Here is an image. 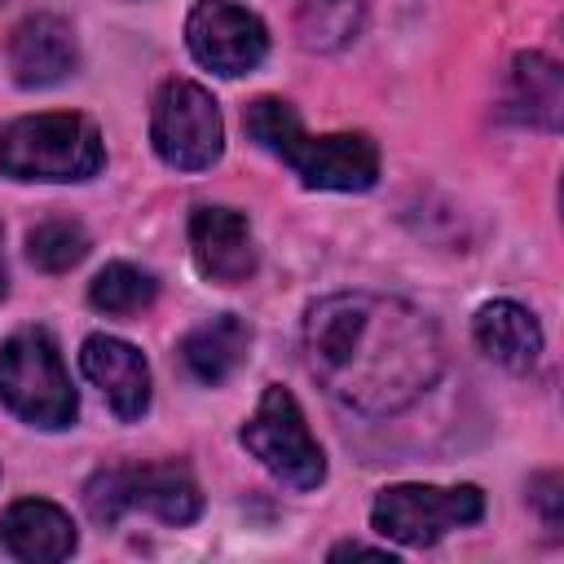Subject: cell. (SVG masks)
Segmentation results:
<instances>
[{
    "mask_svg": "<svg viewBox=\"0 0 564 564\" xmlns=\"http://www.w3.org/2000/svg\"><path fill=\"white\" fill-rule=\"evenodd\" d=\"M84 507L93 516V524L110 529L119 524V516L128 511V494H123V467H101L88 485H84Z\"/></svg>",
    "mask_w": 564,
    "mask_h": 564,
    "instance_id": "20",
    "label": "cell"
},
{
    "mask_svg": "<svg viewBox=\"0 0 564 564\" xmlns=\"http://www.w3.org/2000/svg\"><path fill=\"white\" fill-rule=\"evenodd\" d=\"M101 163V132L84 115H26L0 132V176L9 181H88Z\"/></svg>",
    "mask_w": 564,
    "mask_h": 564,
    "instance_id": "3",
    "label": "cell"
},
{
    "mask_svg": "<svg viewBox=\"0 0 564 564\" xmlns=\"http://www.w3.org/2000/svg\"><path fill=\"white\" fill-rule=\"evenodd\" d=\"M189 256L207 282L238 286L256 273L251 225L234 207H194L189 216Z\"/></svg>",
    "mask_w": 564,
    "mask_h": 564,
    "instance_id": "9",
    "label": "cell"
},
{
    "mask_svg": "<svg viewBox=\"0 0 564 564\" xmlns=\"http://www.w3.org/2000/svg\"><path fill=\"white\" fill-rule=\"evenodd\" d=\"M4 291H9V282H4V260H0V300H4Z\"/></svg>",
    "mask_w": 564,
    "mask_h": 564,
    "instance_id": "23",
    "label": "cell"
},
{
    "mask_svg": "<svg viewBox=\"0 0 564 564\" xmlns=\"http://www.w3.org/2000/svg\"><path fill=\"white\" fill-rule=\"evenodd\" d=\"M26 256L44 273H66L88 256V234H84L79 220L53 216V220H44V225H35L26 234Z\"/></svg>",
    "mask_w": 564,
    "mask_h": 564,
    "instance_id": "19",
    "label": "cell"
},
{
    "mask_svg": "<svg viewBox=\"0 0 564 564\" xmlns=\"http://www.w3.org/2000/svg\"><path fill=\"white\" fill-rule=\"evenodd\" d=\"M247 137L282 159L308 189H370L379 176V145L366 132H326L308 137L291 101L282 97H256L242 110Z\"/></svg>",
    "mask_w": 564,
    "mask_h": 564,
    "instance_id": "2",
    "label": "cell"
},
{
    "mask_svg": "<svg viewBox=\"0 0 564 564\" xmlns=\"http://www.w3.org/2000/svg\"><path fill=\"white\" fill-rule=\"evenodd\" d=\"M185 44L198 66L234 79L264 62L269 31L251 9H242L234 0H198L185 18Z\"/></svg>",
    "mask_w": 564,
    "mask_h": 564,
    "instance_id": "8",
    "label": "cell"
},
{
    "mask_svg": "<svg viewBox=\"0 0 564 564\" xmlns=\"http://www.w3.org/2000/svg\"><path fill=\"white\" fill-rule=\"evenodd\" d=\"M330 560H388L392 564V551L388 546H366V542H339V546H330Z\"/></svg>",
    "mask_w": 564,
    "mask_h": 564,
    "instance_id": "22",
    "label": "cell"
},
{
    "mask_svg": "<svg viewBox=\"0 0 564 564\" xmlns=\"http://www.w3.org/2000/svg\"><path fill=\"white\" fill-rule=\"evenodd\" d=\"M485 516V494L476 485H392L375 498L370 524L375 533L401 546H432L449 529L476 524Z\"/></svg>",
    "mask_w": 564,
    "mask_h": 564,
    "instance_id": "7",
    "label": "cell"
},
{
    "mask_svg": "<svg viewBox=\"0 0 564 564\" xmlns=\"http://www.w3.org/2000/svg\"><path fill=\"white\" fill-rule=\"evenodd\" d=\"M79 370L101 388V397L123 423H137L150 410V366L128 339L88 335L79 348Z\"/></svg>",
    "mask_w": 564,
    "mask_h": 564,
    "instance_id": "10",
    "label": "cell"
},
{
    "mask_svg": "<svg viewBox=\"0 0 564 564\" xmlns=\"http://www.w3.org/2000/svg\"><path fill=\"white\" fill-rule=\"evenodd\" d=\"M295 35L308 53H335L344 48L366 18V0H291Z\"/></svg>",
    "mask_w": 564,
    "mask_h": 564,
    "instance_id": "17",
    "label": "cell"
},
{
    "mask_svg": "<svg viewBox=\"0 0 564 564\" xmlns=\"http://www.w3.org/2000/svg\"><path fill=\"white\" fill-rule=\"evenodd\" d=\"M507 106L520 123L555 132L560 115H564V79L560 66L542 53H520L511 62V88H507Z\"/></svg>",
    "mask_w": 564,
    "mask_h": 564,
    "instance_id": "16",
    "label": "cell"
},
{
    "mask_svg": "<svg viewBox=\"0 0 564 564\" xmlns=\"http://www.w3.org/2000/svg\"><path fill=\"white\" fill-rule=\"evenodd\" d=\"M154 295H159V282H154L145 269L123 264V260L106 264V269L88 282V304H93L97 313H106V317H132V313L150 308Z\"/></svg>",
    "mask_w": 564,
    "mask_h": 564,
    "instance_id": "18",
    "label": "cell"
},
{
    "mask_svg": "<svg viewBox=\"0 0 564 564\" xmlns=\"http://www.w3.org/2000/svg\"><path fill=\"white\" fill-rule=\"evenodd\" d=\"M0 401L31 427L57 432L70 427L79 414L66 361L48 330L26 326L0 344Z\"/></svg>",
    "mask_w": 564,
    "mask_h": 564,
    "instance_id": "4",
    "label": "cell"
},
{
    "mask_svg": "<svg viewBox=\"0 0 564 564\" xmlns=\"http://www.w3.org/2000/svg\"><path fill=\"white\" fill-rule=\"evenodd\" d=\"M471 330H476L480 352H485L489 361L516 370V375L529 370V366L538 361V352H542V326H538V317H533L524 304H516V300H489V304L476 313Z\"/></svg>",
    "mask_w": 564,
    "mask_h": 564,
    "instance_id": "14",
    "label": "cell"
},
{
    "mask_svg": "<svg viewBox=\"0 0 564 564\" xmlns=\"http://www.w3.org/2000/svg\"><path fill=\"white\" fill-rule=\"evenodd\" d=\"M238 441L286 489H317L326 480V454L313 441L300 401L278 383L260 392V401H256L251 419L242 423Z\"/></svg>",
    "mask_w": 564,
    "mask_h": 564,
    "instance_id": "5",
    "label": "cell"
},
{
    "mask_svg": "<svg viewBox=\"0 0 564 564\" xmlns=\"http://www.w3.org/2000/svg\"><path fill=\"white\" fill-rule=\"evenodd\" d=\"M123 494H128V511L141 507L163 524H194L203 516V494L181 463L123 467Z\"/></svg>",
    "mask_w": 564,
    "mask_h": 564,
    "instance_id": "13",
    "label": "cell"
},
{
    "mask_svg": "<svg viewBox=\"0 0 564 564\" xmlns=\"http://www.w3.org/2000/svg\"><path fill=\"white\" fill-rule=\"evenodd\" d=\"M304 357L313 379L348 410L388 419L414 405L445 370L436 322L375 291H335L308 304Z\"/></svg>",
    "mask_w": 564,
    "mask_h": 564,
    "instance_id": "1",
    "label": "cell"
},
{
    "mask_svg": "<svg viewBox=\"0 0 564 564\" xmlns=\"http://www.w3.org/2000/svg\"><path fill=\"white\" fill-rule=\"evenodd\" d=\"M247 348H251V326L234 313H220L181 339V366L189 370V379L216 388L247 361Z\"/></svg>",
    "mask_w": 564,
    "mask_h": 564,
    "instance_id": "15",
    "label": "cell"
},
{
    "mask_svg": "<svg viewBox=\"0 0 564 564\" xmlns=\"http://www.w3.org/2000/svg\"><path fill=\"white\" fill-rule=\"evenodd\" d=\"M0 542L13 560H26V564H57L75 551V524L70 516L57 507V502H44V498H22L4 511L0 520Z\"/></svg>",
    "mask_w": 564,
    "mask_h": 564,
    "instance_id": "12",
    "label": "cell"
},
{
    "mask_svg": "<svg viewBox=\"0 0 564 564\" xmlns=\"http://www.w3.org/2000/svg\"><path fill=\"white\" fill-rule=\"evenodd\" d=\"M154 154L176 172H203L225 150V123L212 93L194 79H167L150 110Z\"/></svg>",
    "mask_w": 564,
    "mask_h": 564,
    "instance_id": "6",
    "label": "cell"
},
{
    "mask_svg": "<svg viewBox=\"0 0 564 564\" xmlns=\"http://www.w3.org/2000/svg\"><path fill=\"white\" fill-rule=\"evenodd\" d=\"M79 62L75 31L57 13H31L9 35V70L22 88H48L66 79Z\"/></svg>",
    "mask_w": 564,
    "mask_h": 564,
    "instance_id": "11",
    "label": "cell"
},
{
    "mask_svg": "<svg viewBox=\"0 0 564 564\" xmlns=\"http://www.w3.org/2000/svg\"><path fill=\"white\" fill-rule=\"evenodd\" d=\"M564 480L555 476V471H542V476H533V485H529V498H533V507L542 511V520L551 524V529H560V516H564Z\"/></svg>",
    "mask_w": 564,
    "mask_h": 564,
    "instance_id": "21",
    "label": "cell"
},
{
    "mask_svg": "<svg viewBox=\"0 0 564 564\" xmlns=\"http://www.w3.org/2000/svg\"><path fill=\"white\" fill-rule=\"evenodd\" d=\"M0 4H4V0H0Z\"/></svg>",
    "mask_w": 564,
    "mask_h": 564,
    "instance_id": "24",
    "label": "cell"
}]
</instances>
